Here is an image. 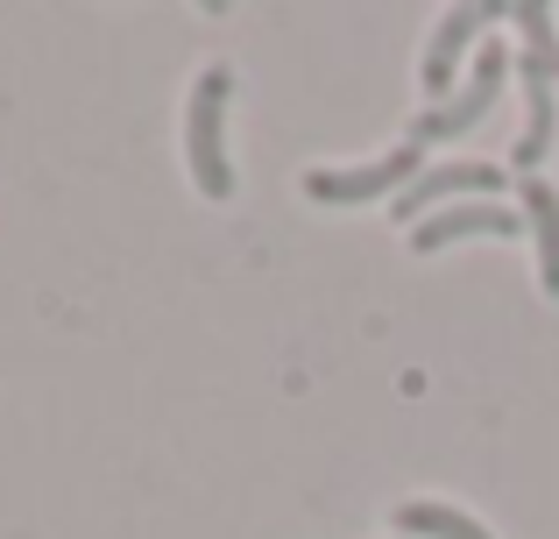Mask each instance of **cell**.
<instances>
[{"instance_id": "obj_7", "label": "cell", "mask_w": 559, "mask_h": 539, "mask_svg": "<svg viewBox=\"0 0 559 539\" xmlns=\"http://www.w3.org/2000/svg\"><path fill=\"white\" fill-rule=\"evenodd\" d=\"M496 22V8H447L439 14V28H432V50H425V93H432V107H447L453 99V65L467 57V43L481 36V28Z\"/></svg>"}, {"instance_id": "obj_1", "label": "cell", "mask_w": 559, "mask_h": 539, "mask_svg": "<svg viewBox=\"0 0 559 539\" xmlns=\"http://www.w3.org/2000/svg\"><path fill=\"white\" fill-rule=\"evenodd\" d=\"M227 93L234 71L205 65L191 85V114H185V156H191V185L205 199H234V164H227Z\"/></svg>"}, {"instance_id": "obj_8", "label": "cell", "mask_w": 559, "mask_h": 539, "mask_svg": "<svg viewBox=\"0 0 559 539\" xmlns=\"http://www.w3.org/2000/svg\"><path fill=\"white\" fill-rule=\"evenodd\" d=\"M518 207L532 213V235H538V284H546V298H559V192L546 178H524Z\"/></svg>"}, {"instance_id": "obj_10", "label": "cell", "mask_w": 559, "mask_h": 539, "mask_svg": "<svg viewBox=\"0 0 559 539\" xmlns=\"http://www.w3.org/2000/svg\"><path fill=\"white\" fill-rule=\"evenodd\" d=\"M510 22L524 28V50H532V57H552V65H559V14H552V8L518 0V8H510Z\"/></svg>"}, {"instance_id": "obj_6", "label": "cell", "mask_w": 559, "mask_h": 539, "mask_svg": "<svg viewBox=\"0 0 559 539\" xmlns=\"http://www.w3.org/2000/svg\"><path fill=\"white\" fill-rule=\"evenodd\" d=\"M518 227H524L518 207H503V199H467V207H439L432 221L411 227V249H418V256H439V249H453V242H475V235L518 242Z\"/></svg>"}, {"instance_id": "obj_9", "label": "cell", "mask_w": 559, "mask_h": 539, "mask_svg": "<svg viewBox=\"0 0 559 539\" xmlns=\"http://www.w3.org/2000/svg\"><path fill=\"white\" fill-rule=\"evenodd\" d=\"M396 539H489V526L453 504H396Z\"/></svg>"}, {"instance_id": "obj_4", "label": "cell", "mask_w": 559, "mask_h": 539, "mask_svg": "<svg viewBox=\"0 0 559 539\" xmlns=\"http://www.w3.org/2000/svg\"><path fill=\"white\" fill-rule=\"evenodd\" d=\"M503 185H510V178H503V171H496V164H425L418 178H411L404 192L390 199V221H411V227H418V221H432V213L447 207L453 192L496 199V192H503Z\"/></svg>"}, {"instance_id": "obj_5", "label": "cell", "mask_w": 559, "mask_h": 539, "mask_svg": "<svg viewBox=\"0 0 559 539\" xmlns=\"http://www.w3.org/2000/svg\"><path fill=\"white\" fill-rule=\"evenodd\" d=\"M518 79H524V136L510 150L518 171H538L552 156V136H559V65L552 57H518Z\"/></svg>"}, {"instance_id": "obj_3", "label": "cell", "mask_w": 559, "mask_h": 539, "mask_svg": "<svg viewBox=\"0 0 559 539\" xmlns=\"http://www.w3.org/2000/svg\"><path fill=\"white\" fill-rule=\"evenodd\" d=\"M503 71H510V57L489 43V50L475 57V79H467L461 93L447 99V107H425L418 121H411V142H418V150H425V142H461L467 128H475L481 114L496 107V93H503Z\"/></svg>"}, {"instance_id": "obj_2", "label": "cell", "mask_w": 559, "mask_h": 539, "mask_svg": "<svg viewBox=\"0 0 559 539\" xmlns=\"http://www.w3.org/2000/svg\"><path fill=\"white\" fill-rule=\"evenodd\" d=\"M425 171V150L418 142H396V150H382L376 164H347V171H312L305 178V199H319V207H382V199H396L411 178Z\"/></svg>"}]
</instances>
